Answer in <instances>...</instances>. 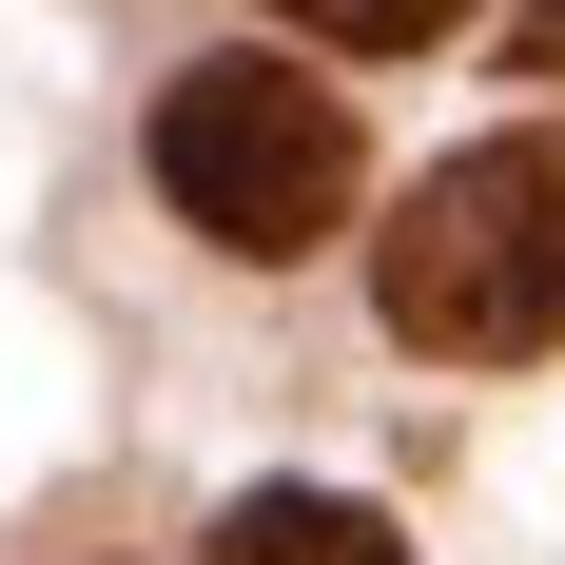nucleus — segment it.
Here are the masks:
<instances>
[{"instance_id":"1","label":"nucleus","mask_w":565,"mask_h":565,"mask_svg":"<svg viewBox=\"0 0 565 565\" xmlns=\"http://www.w3.org/2000/svg\"><path fill=\"white\" fill-rule=\"evenodd\" d=\"M371 292L449 371L565 351V137H468L449 175H409V215L371 234Z\"/></svg>"},{"instance_id":"5","label":"nucleus","mask_w":565,"mask_h":565,"mask_svg":"<svg viewBox=\"0 0 565 565\" xmlns=\"http://www.w3.org/2000/svg\"><path fill=\"white\" fill-rule=\"evenodd\" d=\"M526 78H565V0H526Z\"/></svg>"},{"instance_id":"4","label":"nucleus","mask_w":565,"mask_h":565,"mask_svg":"<svg viewBox=\"0 0 565 565\" xmlns=\"http://www.w3.org/2000/svg\"><path fill=\"white\" fill-rule=\"evenodd\" d=\"M274 20H312V40H351V58H409V40H449L468 0H274Z\"/></svg>"},{"instance_id":"3","label":"nucleus","mask_w":565,"mask_h":565,"mask_svg":"<svg viewBox=\"0 0 565 565\" xmlns=\"http://www.w3.org/2000/svg\"><path fill=\"white\" fill-rule=\"evenodd\" d=\"M215 565H409L391 508H351V488H254V508L215 526Z\"/></svg>"},{"instance_id":"2","label":"nucleus","mask_w":565,"mask_h":565,"mask_svg":"<svg viewBox=\"0 0 565 565\" xmlns=\"http://www.w3.org/2000/svg\"><path fill=\"white\" fill-rule=\"evenodd\" d=\"M157 195L215 234V254L292 274V254L351 234V98L292 78V58H175L157 78Z\"/></svg>"}]
</instances>
